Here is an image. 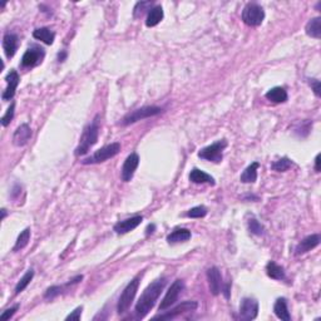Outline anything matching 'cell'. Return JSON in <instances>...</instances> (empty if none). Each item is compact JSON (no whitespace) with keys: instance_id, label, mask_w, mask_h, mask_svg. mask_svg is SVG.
<instances>
[{"instance_id":"6da1fadb","label":"cell","mask_w":321,"mask_h":321,"mask_svg":"<svg viewBox=\"0 0 321 321\" xmlns=\"http://www.w3.org/2000/svg\"><path fill=\"white\" fill-rule=\"evenodd\" d=\"M167 285V277H160L149 284L144 291L142 292L141 297L138 299L136 304V316L138 319H143L147 316L149 311L155 307L156 303H157L158 297L160 296L162 291L164 290Z\"/></svg>"},{"instance_id":"7a4b0ae2","label":"cell","mask_w":321,"mask_h":321,"mask_svg":"<svg viewBox=\"0 0 321 321\" xmlns=\"http://www.w3.org/2000/svg\"><path fill=\"white\" fill-rule=\"evenodd\" d=\"M99 119L100 115L97 114L96 118L83 129V133L80 136L79 144L77 145L74 155L78 156V157L87 155L89 149L98 142V138H99Z\"/></svg>"},{"instance_id":"3957f363","label":"cell","mask_w":321,"mask_h":321,"mask_svg":"<svg viewBox=\"0 0 321 321\" xmlns=\"http://www.w3.org/2000/svg\"><path fill=\"white\" fill-rule=\"evenodd\" d=\"M140 284L141 276H136L132 281L128 282V285L126 286L125 290L122 291L118 304H117V311H118L119 315L128 311V309H129L132 303H133L134 297H136L137 291H138V288H140Z\"/></svg>"},{"instance_id":"277c9868","label":"cell","mask_w":321,"mask_h":321,"mask_svg":"<svg viewBox=\"0 0 321 321\" xmlns=\"http://www.w3.org/2000/svg\"><path fill=\"white\" fill-rule=\"evenodd\" d=\"M162 112H163V108H160V107H156V106L142 107V108L134 109L132 112L127 113V114L122 118V121L119 122V125L121 126L133 125L136 122L151 118V117H155V115L160 114Z\"/></svg>"},{"instance_id":"5b68a950","label":"cell","mask_w":321,"mask_h":321,"mask_svg":"<svg viewBox=\"0 0 321 321\" xmlns=\"http://www.w3.org/2000/svg\"><path fill=\"white\" fill-rule=\"evenodd\" d=\"M121 152V143L114 142L111 144H107L98 151H96L91 157L85 158L82 160L83 164H97L106 162V160H111V158L115 157Z\"/></svg>"},{"instance_id":"8992f818","label":"cell","mask_w":321,"mask_h":321,"mask_svg":"<svg viewBox=\"0 0 321 321\" xmlns=\"http://www.w3.org/2000/svg\"><path fill=\"white\" fill-rule=\"evenodd\" d=\"M226 147H227V141L220 140L212 143L211 145H207V147L201 149L198 152V157L201 160L213 162V163H220L224 160V151Z\"/></svg>"},{"instance_id":"52a82bcc","label":"cell","mask_w":321,"mask_h":321,"mask_svg":"<svg viewBox=\"0 0 321 321\" xmlns=\"http://www.w3.org/2000/svg\"><path fill=\"white\" fill-rule=\"evenodd\" d=\"M265 19L264 8L257 3H249L242 10V20L249 27H258Z\"/></svg>"},{"instance_id":"ba28073f","label":"cell","mask_w":321,"mask_h":321,"mask_svg":"<svg viewBox=\"0 0 321 321\" xmlns=\"http://www.w3.org/2000/svg\"><path fill=\"white\" fill-rule=\"evenodd\" d=\"M46 57L44 49L39 46H32L27 49V52L23 54L20 65L23 68H33L40 64Z\"/></svg>"},{"instance_id":"9c48e42d","label":"cell","mask_w":321,"mask_h":321,"mask_svg":"<svg viewBox=\"0 0 321 321\" xmlns=\"http://www.w3.org/2000/svg\"><path fill=\"white\" fill-rule=\"evenodd\" d=\"M183 289H185V282L182 281V280H176V281L173 282L171 288L166 292V295H164L163 299H162V301H160V307H158L160 311H164V310H167L176 303L178 300L179 295L182 294Z\"/></svg>"},{"instance_id":"30bf717a","label":"cell","mask_w":321,"mask_h":321,"mask_svg":"<svg viewBox=\"0 0 321 321\" xmlns=\"http://www.w3.org/2000/svg\"><path fill=\"white\" fill-rule=\"evenodd\" d=\"M258 303L251 297H245L240 305V319L241 320H254L257 318Z\"/></svg>"},{"instance_id":"8fae6325","label":"cell","mask_w":321,"mask_h":321,"mask_svg":"<svg viewBox=\"0 0 321 321\" xmlns=\"http://www.w3.org/2000/svg\"><path fill=\"white\" fill-rule=\"evenodd\" d=\"M197 307H198V304L196 301H183L179 305H177L176 307H173L171 311H168L167 314H162V315H156L153 319H160V320H170V319L177 318L181 314H185V312H192L196 311Z\"/></svg>"},{"instance_id":"7c38bea8","label":"cell","mask_w":321,"mask_h":321,"mask_svg":"<svg viewBox=\"0 0 321 321\" xmlns=\"http://www.w3.org/2000/svg\"><path fill=\"white\" fill-rule=\"evenodd\" d=\"M6 80V88L1 94V99L3 100H12L16 96V88H18L19 83H20V77H19L18 72L16 69H12L5 77Z\"/></svg>"},{"instance_id":"4fadbf2b","label":"cell","mask_w":321,"mask_h":321,"mask_svg":"<svg viewBox=\"0 0 321 321\" xmlns=\"http://www.w3.org/2000/svg\"><path fill=\"white\" fill-rule=\"evenodd\" d=\"M140 164V156L137 153H130L127 158H126L125 163L122 166L121 171V178L123 182H129L133 178L134 172H136L137 167Z\"/></svg>"},{"instance_id":"5bb4252c","label":"cell","mask_w":321,"mask_h":321,"mask_svg":"<svg viewBox=\"0 0 321 321\" xmlns=\"http://www.w3.org/2000/svg\"><path fill=\"white\" fill-rule=\"evenodd\" d=\"M207 280H209V291L213 296H218L222 292L224 289V282H222L221 271L216 266L207 270Z\"/></svg>"},{"instance_id":"9a60e30c","label":"cell","mask_w":321,"mask_h":321,"mask_svg":"<svg viewBox=\"0 0 321 321\" xmlns=\"http://www.w3.org/2000/svg\"><path fill=\"white\" fill-rule=\"evenodd\" d=\"M143 217L142 216H133V217L127 218V220H123V221H119L114 225V232L117 235H125V233L130 232V231H133L134 228H137L142 224Z\"/></svg>"},{"instance_id":"2e32d148","label":"cell","mask_w":321,"mask_h":321,"mask_svg":"<svg viewBox=\"0 0 321 321\" xmlns=\"http://www.w3.org/2000/svg\"><path fill=\"white\" fill-rule=\"evenodd\" d=\"M32 134H33V132H32V128L29 127V125L23 123L16 128L14 134H13V144L16 145V147H23L31 141Z\"/></svg>"},{"instance_id":"e0dca14e","label":"cell","mask_w":321,"mask_h":321,"mask_svg":"<svg viewBox=\"0 0 321 321\" xmlns=\"http://www.w3.org/2000/svg\"><path fill=\"white\" fill-rule=\"evenodd\" d=\"M320 235L319 233H315V235H310V236L305 237L303 241L299 242V245L296 246V249H295V255L296 256H300V255L306 254V252L311 251L315 247H318L320 245Z\"/></svg>"},{"instance_id":"ac0fdd59","label":"cell","mask_w":321,"mask_h":321,"mask_svg":"<svg viewBox=\"0 0 321 321\" xmlns=\"http://www.w3.org/2000/svg\"><path fill=\"white\" fill-rule=\"evenodd\" d=\"M19 47V38L14 33H6L3 38V49L5 53V57L8 59H12L16 55Z\"/></svg>"},{"instance_id":"d6986e66","label":"cell","mask_w":321,"mask_h":321,"mask_svg":"<svg viewBox=\"0 0 321 321\" xmlns=\"http://www.w3.org/2000/svg\"><path fill=\"white\" fill-rule=\"evenodd\" d=\"M190 181L193 182V183H197V185H202V183H207V185L215 186V178H213L211 175L209 173L203 172V171L198 170V168H193L190 173V176H188Z\"/></svg>"},{"instance_id":"ffe728a7","label":"cell","mask_w":321,"mask_h":321,"mask_svg":"<svg viewBox=\"0 0 321 321\" xmlns=\"http://www.w3.org/2000/svg\"><path fill=\"white\" fill-rule=\"evenodd\" d=\"M191 231L187 230V228H176V230H173L172 232L167 236V242L171 243V245L186 242V241L191 239Z\"/></svg>"},{"instance_id":"44dd1931","label":"cell","mask_w":321,"mask_h":321,"mask_svg":"<svg viewBox=\"0 0 321 321\" xmlns=\"http://www.w3.org/2000/svg\"><path fill=\"white\" fill-rule=\"evenodd\" d=\"M163 16H164L163 8H162L160 5L153 6V8H152V9L148 12V14H147L145 25H147L148 28L156 27V25H158L160 21H162Z\"/></svg>"},{"instance_id":"7402d4cb","label":"cell","mask_w":321,"mask_h":321,"mask_svg":"<svg viewBox=\"0 0 321 321\" xmlns=\"http://www.w3.org/2000/svg\"><path fill=\"white\" fill-rule=\"evenodd\" d=\"M273 312H275V315L279 319H281V320H291L290 311H289L288 307V301H286V299H284V297H280V299L276 300L275 305H273Z\"/></svg>"},{"instance_id":"603a6c76","label":"cell","mask_w":321,"mask_h":321,"mask_svg":"<svg viewBox=\"0 0 321 321\" xmlns=\"http://www.w3.org/2000/svg\"><path fill=\"white\" fill-rule=\"evenodd\" d=\"M265 97L269 100L273 102V103H285L286 100L289 99L288 92L285 88L282 87H275V88H271L266 94Z\"/></svg>"},{"instance_id":"cb8c5ba5","label":"cell","mask_w":321,"mask_h":321,"mask_svg":"<svg viewBox=\"0 0 321 321\" xmlns=\"http://www.w3.org/2000/svg\"><path fill=\"white\" fill-rule=\"evenodd\" d=\"M33 36L35 39L40 40V42L46 43L47 46H52L55 39V33L52 32L49 28H38L33 32Z\"/></svg>"},{"instance_id":"d4e9b609","label":"cell","mask_w":321,"mask_h":321,"mask_svg":"<svg viewBox=\"0 0 321 321\" xmlns=\"http://www.w3.org/2000/svg\"><path fill=\"white\" fill-rule=\"evenodd\" d=\"M306 34L311 38H315V39H320L321 38V18L320 16H316V18H312L307 21V24L305 27Z\"/></svg>"},{"instance_id":"484cf974","label":"cell","mask_w":321,"mask_h":321,"mask_svg":"<svg viewBox=\"0 0 321 321\" xmlns=\"http://www.w3.org/2000/svg\"><path fill=\"white\" fill-rule=\"evenodd\" d=\"M258 167H260L258 162H254V163L250 164L242 172V175L240 177V181L242 182V183H255L256 179H257Z\"/></svg>"},{"instance_id":"4316f807","label":"cell","mask_w":321,"mask_h":321,"mask_svg":"<svg viewBox=\"0 0 321 321\" xmlns=\"http://www.w3.org/2000/svg\"><path fill=\"white\" fill-rule=\"evenodd\" d=\"M266 273L269 277L273 280H285L286 273L284 267L280 266L275 262V261H270L269 264L266 265Z\"/></svg>"},{"instance_id":"83f0119b","label":"cell","mask_w":321,"mask_h":321,"mask_svg":"<svg viewBox=\"0 0 321 321\" xmlns=\"http://www.w3.org/2000/svg\"><path fill=\"white\" fill-rule=\"evenodd\" d=\"M29 240H31V228L28 227L20 232V235H19L16 241V245L13 247V251L18 252L24 249V247H27L28 243H29Z\"/></svg>"},{"instance_id":"f1b7e54d","label":"cell","mask_w":321,"mask_h":321,"mask_svg":"<svg viewBox=\"0 0 321 321\" xmlns=\"http://www.w3.org/2000/svg\"><path fill=\"white\" fill-rule=\"evenodd\" d=\"M33 277H34V270L33 269L28 270L27 273H25V275L23 276V277L19 280L18 284H16V290H14V291H16V295L20 294L21 291H24L25 289L28 288V285L31 284V281L33 280Z\"/></svg>"},{"instance_id":"f546056e","label":"cell","mask_w":321,"mask_h":321,"mask_svg":"<svg viewBox=\"0 0 321 321\" xmlns=\"http://www.w3.org/2000/svg\"><path fill=\"white\" fill-rule=\"evenodd\" d=\"M294 164V162L288 157L280 158V160H275L273 164H271V168L276 172H286L288 170H290L291 166Z\"/></svg>"},{"instance_id":"4dcf8cb0","label":"cell","mask_w":321,"mask_h":321,"mask_svg":"<svg viewBox=\"0 0 321 321\" xmlns=\"http://www.w3.org/2000/svg\"><path fill=\"white\" fill-rule=\"evenodd\" d=\"M152 8H153V3H152V1H138L133 9V16L134 18H141L147 10L149 12Z\"/></svg>"},{"instance_id":"1f68e13d","label":"cell","mask_w":321,"mask_h":321,"mask_svg":"<svg viewBox=\"0 0 321 321\" xmlns=\"http://www.w3.org/2000/svg\"><path fill=\"white\" fill-rule=\"evenodd\" d=\"M247 226H249L250 232L256 235V236H262L264 235V226L256 218H250L249 221H247Z\"/></svg>"},{"instance_id":"d6a6232c","label":"cell","mask_w":321,"mask_h":321,"mask_svg":"<svg viewBox=\"0 0 321 321\" xmlns=\"http://www.w3.org/2000/svg\"><path fill=\"white\" fill-rule=\"evenodd\" d=\"M64 288H67V286L65 285L64 286H58V285L50 286L49 289H47L46 294H44V299H47V300H53L54 297L59 296V295L63 292Z\"/></svg>"},{"instance_id":"836d02e7","label":"cell","mask_w":321,"mask_h":321,"mask_svg":"<svg viewBox=\"0 0 321 321\" xmlns=\"http://www.w3.org/2000/svg\"><path fill=\"white\" fill-rule=\"evenodd\" d=\"M207 215V209L205 206H196L193 209H188V212L186 213L187 217L191 218H202Z\"/></svg>"},{"instance_id":"e575fe53","label":"cell","mask_w":321,"mask_h":321,"mask_svg":"<svg viewBox=\"0 0 321 321\" xmlns=\"http://www.w3.org/2000/svg\"><path fill=\"white\" fill-rule=\"evenodd\" d=\"M14 113H16V103H12L9 108L6 109V113L3 115V118H1V126L3 127H8L10 125V122L14 118Z\"/></svg>"},{"instance_id":"d590c367","label":"cell","mask_w":321,"mask_h":321,"mask_svg":"<svg viewBox=\"0 0 321 321\" xmlns=\"http://www.w3.org/2000/svg\"><path fill=\"white\" fill-rule=\"evenodd\" d=\"M307 83H309V85L311 87L312 91H314V93H315L316 97H320L321 96L320 80H319V79H315V78H310V79H307Z\"/></svg>"},{"instance_id":"8d00e7d4","label":"cell","mask_w":321,"mask_h":321,"mask_svg":"<svg viewBox=\"0 0 321 321\" xmlns=\"http://www.w3.org/2000/svg\"><path fill=\"white\" fill-rule=\"evenodd\" d=\"M18 309H19V304L14 305L13 307H10V309H6L5 311L1 314L0 319H1V320H9V319L13 318V316H14V314L18 311Z\"/></svg>"},{"instance_id":"74e56055","label":"cell","mask_w":321,"mask_h":321,"mask_svg":"<svg viewBox=\"0 0 321 321\" xmlns=\"http://www.w3.org/2000/svg\"><path fill=\"white\" fill-rule=\"evenodd\" d=\"M82 311H83V306H79V307H77V309L74 310L72 314H69V315L65 318V320H80Z\"/></svg>"},{"instance_id":"f35d334b","label":"cell","mask_w":321,"mask_h":321,"mask_svg":"<svg viewBox=\"0 0 321 321\" xmlns=\"http://www.w3.org/2000/svg\"><path fill=\"white\" fill-rule=\"evenodd\" d=\"M83 280V275H77L76 277H73V279H70L69 281L67 282V284H65V286H72V285H76V284H79V282L82 281Z\"/></svg>"},{"instance_id":"ab89813d","label":"cell","mask_w":321,"mask_h":321,"mask_svg":"<svg viewBox=\"0 0 321 321\" xmlns=\"http://www.w3.org/2000/svg\"><path fill=\"white\" fill-rule=\"evenodd\" d=\"M67 52L65 50H62L61 53H58V62L61 63V62L65 61V58H67Z\"/></svg>"},{"instance_id":"60d3db41","label":"cell","mask_w":321,"mask_h":321,"mask_svg":"<svg viewBox=\"0 0 321 321\" xmlns=\"http://www.w3.org/2000/svg\"><path fill=\"white\" fill-rule=\"evenodd\" d=\"M155 230H156L155 225H153V224L148 225V226H147V228H145V235H147V236H148V235H152V233L155 232Z\"/></svg>"},{"instance_id":"b9f144b4","label":"cell","mask_w":321,"mask_h":321,"mask_svg":"<svg viewBox=\"0 0 321 321\" xmlns=\"http://www.w3.org/2000/svg\"><path fill=\"white\" fill-rule=\"evenodd\" d=\"M320 158H321V155L319 153V155L316 156V158H315V171L318 173L320 172Z\"/></svg>"},{"instance_id":"7bdbcfd3","label":"cell","mask_w":321,"mask_h":321,"mask_svg":"<svg viewBox=\"0 0 321 321\" xmlns=\"http://www.w3.org/2000/svg\"><path fill=\"white\" fill-rule=\"evenodd\" d=\"M5 216H6V209H1V220H4V218H5Z\"/></svg>"}]
</instances>
